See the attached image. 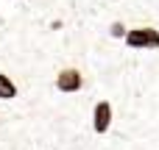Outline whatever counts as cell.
I'll return each mask as SVG.
<instances>
[{"instance_id": "cell-5", "label": "cell", "mask_w": 159, "mask_h": 150, "mask_svg": "<svg viewBox=\"0 0 159 150\" xmlns=\"http://www.w3.org/2000/svg\"><path fill=\"white\" fill-rule=\"evenodd\" d=\"M126 31H129V28H126L120 19H115V22L109 25V36H112V39H126Z\"/></svg>"}, {"instance_id": "cell-4", "label": "cell", "mask_w": 159, "mask_h": 150, "mask_svg": "<svg viewBox=\"0 0 159 150\" xmlns=\"http://www.w3.org/2000/svg\"><path fill=\"white\" fill-rule=\"evenodd\" d=\"M14 97H17V84L6 72H0V100H14Z\"/></svg>"}, {"instance_id": "cell-3", "label": "cell", "mask_w": 159, "mask_h": 150, "mask_svg": "<svg viewBox=\"0 0 159 150\" xmlns=\"http://www.w3.org/2000/svg\"><path fill=\"white\" fill-rule=\"evenodd\" d=\"M109 128H112V103L98 100L92 109V131L98 136H103V134H109Z\"/></svg>"}, {"instance_id": "cell-1", "label": "cell", "mask_w": 159, "mask_h": 150, "mask_svg": "<svg viewBox=\"0 0 159 150\" xmlns=\"http://www.w3.org/2000/svg\"><path fill=\"white\" fill-rule=\"evenodd\" d=\"M126 47L131 50H159V31L154 25H137L126 31Z\"/></svg>"}, {"instance_id": "cell-2", "label": "cell", "mask_w": 159, "mask_h": 150, "mask_svg": "<svg viewBox=\"0 0 159 150\" xmlns=\"http://www.w3.org/2000/svg\"><path fill=\"white\" fill-rule=\"evenodd\" d=\"M56 89L64 92V95L81 92V89H84V75H81L75 67H64V70L56 72Z\"/></svg>"}]
</instances>
